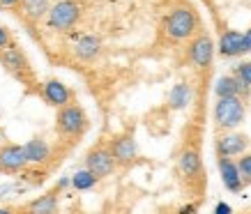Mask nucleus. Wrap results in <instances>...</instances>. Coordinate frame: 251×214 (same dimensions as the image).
I'll use <instances>...</instances> for the list:
<instances>
[{
  "label": "nucleus",
  "instance_id": "f257e3e1",
  "mask_svg": "<svg viewBox=\"0 0 251 214\" xmlns=\"http://www.w3.org/2000/svg\"><path fill=\"white\" fill-rule=\"evenodd\" d=\"M214 120L217 127L221 129H233L244 120V101L240 95H230V97H219L217 106H214Z\"/></svg>",
  "mask_w": 251,
  "mask_h": 214
},
{
  "label": "nucleus",
  "instance_id": "f03ea898",
  "mask_svg": "<svg viewBox=\"0 0 251 214\" xmlns=\"http://www.w3.org/2000/svg\"><path fill=\"white\" fill-rule=\"evenodd\" d=\"M78 14H81V7L74 0H60L58 5L49 9V25L55 28V30H67L76 23Z\"/></svg>",
  "mask_w": 251,
  "mask_h": 214
},
{
  "label": "nucleus",
  "instance_id": "7ed1b4c3",
  "mask_svg": "<svg viewBox=\"0 0 251 214\" xmlns=\"http://www.w3.org/2000/svg\"><path fill=\"white\" fill-rule=\"evenodd\" d=\"M196 28V16L187 7H177L166 21V32L171 39H187Z\"/></svg>",
  "mask_w": 251,
  "mask_h": 214
},
{
  "label": "nucleus",
  "instance_id": "20e7f679",
  "mask_svg": "<svg viewBox=\"0 0 251 214\" xmlns=\"http://www.w3.org/2000/svg\"><path fill=\"white\" fill-rule=\"evenodd\" d=\"M85 127V115L78 106H60L58 113V129L67 136H74Z\"/></svg>",
  "mask_w": 251,
  "mask_h": 214
},
{
  "label": "nucleus",
  "instance_id": "39448f33",
  "mask_svg": "<svg viewBox=\"0 0 251 214\" xmlns=\"http://www.w3.org/2000/svg\"><path fill=\"white\" fill-rule=\"evenodd\" d=\"M28 164L25 145H5L0 147V170L5 173H16Z\"/></svg>",
  "mask_w": 251,
  "mask_h": 214
},
{
  "label": "nucleus",
  "instance_id": "423d86ee",
  "mask_svg": "<svg viewBox=\"0 0 251 214\" xmlns=\"http://www.w3.org/2000/svg\"><path fill=\"white\" fill-rule=\"evenodd\" d=\"M85 164H88V168H90L97 177H104L113 170L115 157L111 150H106V147H97V150H92V152L88 154Z\"/></svg>",
  "mask_w": 251,
  "mask_h": 214
},
{
  "label": "nucleus",
  "instance_id": "0eeeda50",
  "mask_svg": "<svg viewBox=\"0 0 251 214\" xmlns=\"http://www.w3.org/2000/svg\"><path fill=\"white\" fill-rule=\"evenodd\" d=\"M189 55H191V62L198 65V67H207L212 62V55H214V44L212 39L207 35H201L191 42V48H189Z\"/></svg>",
  "mask_w": 251,
  "mask_h": 214
},
{
  "label": "nucleus",
  "instance_id": "6e6552de",
  "mask_svg": "<svg viewBox=\"0 0 251 214\" xmlns=\"http://www.w3.org/2000/svg\"><path fill=\"white\" fill-rule=\"evenodd\" d=\"M247 145H249V138L244 134H226V136L217 138V152H219V157L242 154Z\"/></svg>",
  "mask_w": 251,
  "mask_h": 214
},
{
  "label": "nucleus",
  "instance_id": "1a4fd4ad",
  "mask_svg": "<svg viewBox=\"0 0 251 214\" xmlns=\"http://www.w3.org/2000/svg\"><path fill=\"white\" fill-rule=\"evenodd\" d=\"M219 173H221V180H224V187L228 191H240L242 189V175H240V168L237 164L228 159V157H219Z\"/></svg>",
  "mask_w": 251,
  "mask_h": 214
},
{
  "label": "nucleus",
  "instance_id": "9d476101",
  "mask_svg": "<svg viewBox=\"0 0 251 214\" xmlns=\"http://www.w3.org/2000/svg\"><path fill=\"white\" fill-rule=\"evenodd\" d=\"M42 92H44V99L51 104V106H67V101H69V90H67V85H62L60 81H55V78H51V81H46L44 88H42Z\"/></svg>",
  "mask_w": 251,
  "mask_h": 214
},
{
  "label": "nucleus",
  "instance_id": "9b49d317",
  "mask_svg": "<svg viewBox=\"0 0 251 214\" xmlns=\"http://www.w3.org/2000/svg\"><path fill=\"white\" fill-rule=\"evenodd\" d=\"M219 53L226 55V58L244 53V35L242 32H237V30L224 32L219 39Z\"/></svg>",
  "mask_w": 251,
  "mask_h": 214
},
{
  "label": "nucleus",
  "instance_id": "f8f14e48",
  "mask_svg": "<svg viewBox=\"0 0 251 214\" xmlns=\"http://www.w3.org/2000/svg\"><path fill=\"white\" fill-rule=\"evenodd\" d=\"M217 97H230V95H249V85L240 76H221L214 85Z\"/></svg>",
  "mask_w": 251,
  "mask_h": 214
},
{
  "label": "nucleus",
  "instance_id": "ddd939ff",
  "mask_svg": "<svg viewBox=\"0 0 251 214\" xmlns=\"http://www.w3.org/2000/svg\"><path fill=\"white\" fill-rule=\"evenodd\" d=\"M99 48H101V42L95 35H85L76 42V55L81 60H92L99 55Z\"/></svg>",
  "mask_w": 251,
  "mask_h": 214
},
{
  "label": "nucleus",
  "instance_id": "4468645a",
  "mask_svg": "<svg viewBox=\"0 0 251 214\" xmlns=\"http://www.w3.org/2000/svg\"><path fill=\"white\" fill-rule=\"evenodd\" d=\"M111 152H113V157L118 161H131L136 157V143H134L131 136H122L113 143V150H111Z\"/></svg>",
  "mask_w": 251,
  "mask_h": 214
},
{
  "label": "nucleus",
  "instance_id": "2eb2a0df",
  "mask_svg": "<svg viewBox=\"0 0 251 214\" xmlns=\"http://www.w3.org/2000/svg\"><path fill=\"white\" fill-rule=\"evenodd\" d=\"M25 154H28V161L32 164H42L49 157V145H46L42 138H32L25 143Z\"/></svg>",
  "mask_w": 251,
  "mask_h": 214
},
{
  "label": "nucleus",
  "instance_id": "dca6fc26",
  "mask_svg": "<svg viewBox=\"0 0 251 214\" xmlns=\"http://www.w3.org/2000/svg\"><path fill=\"white\" fill-rule=\"evenodd\" d=\"M23 14L39 21L44 14H49V0H23Z\"/></svg>",
  "mask_w": 251,
  "mask_h": 214
},
{
  "label": "nucleus",
  "instance_id": "f3484780",
  "mask_svg": "<svg viewBox=\"0 0 251 214\" xmlns=\"http://www.w3.org/2000/svg\"><path fill=\"white\" fill-rule=\"evenodd\" d=\"M180 168H182L184 175H196L198 170H201V157H198V152L187 150L182 154V159H180Z\"/></svg>",
  "mask_w": 251,
  "mask_h": 214
},
{
  "label": "nucleus",
  "instance_id": "a211bd4d",
  "mask_svg": "<svg viewBox=\"0 0 251 214\" xmlns=\"http://www.w3.org/2000/svg\"><path fill=\"white\" fill-rule=\"evenodd\" d=\"M2 62L7 65V69H12V71H19V69H23V55L16 51V46H5V51H2Z\"/></svg>",
  "mask_w": 251,
  "mask_h": 214
},
{
  "label": "nucleus",
  "instance_id": "6ab92c4d",
  "mask_svg": "<svg viewBox=\"0 0 251 214\" xmlns=\"http://www.w3.org/2000/svg\"><path fill=\"white\" fill-rule=\"evenodd\" d=\"M55 207H58V203H55V196H53V193H46V196H39L37 200H32L30 205H28V210H30V212L46 214V212H53Z\"/></svg>",
  "mask_w": 251,
  "mask_h": 214
},
{
  "label": "nucleus",
  "instance_id": "aec40b11",
  "mask_svg": "<svg viewBox=\"0 0 251 214\" xmlns=\"http://www.w3.org/2000/svg\"><path fill=\"white\" fill-rule=\"evenodd\" d=\"M99 177L92 173L90 168L88 170H78L76 175L72 177V184H74V189H78V191H83V189H90V187H95V182H97Z\"/></svg>",
  "mask_w": 251,
  "mask_h": 214
},
{
  "label": "nucleus",
  "instance_id": "412c9836",
  "mask_svg": "<svg viewBox=\"0 0 251 214\" xmlns=\"http://www.w3.org/2000/svg\"><path fill=\"white\" fill-rule=\"evenodd\" d=\"M168 99H171V104H173L175 108H182L184 104L189 101V88H187L184 83H177L173 88V92H171V97H168Z\"/></svg>",
  "mask_w": 251,
  "mask_h": 214
},
{
  "label": "nucleus",
  "instance_id": "4be33fe9",
  "mask_svg": "<svg viewBox=\"0 0 251 214\" xmlns=\"http://www.w3.org/2000/svg\"><path fill=\"white\" fill-rule=\"evenodd\" d=\"M237 168H240V175L244 182H251V154H244L237 164Z\"/></svg>",
  "mask_w": 251,
  "mask_h": 214
},
{
  "label": "nucleus",
  "instance_id": "5701e85b",
  "mask_svg": "<svg viewBox=\"0 0 251 214\" xmlns=\"http://www.w3.org/2000/svg\"><path fill=\"white\" fill-rule=\"evenodd\" d=\"M235 76H240L244 83L251 88V62H242V65H237V67H235Z\"/></svg>",
  "mask_w": 251,
  "mask_h": 214
},
{
  "label": "nucleus",
  "instance_id": "b1692460",
  "mask_svg": "<svg viewBox=\"0 0 251 214\" xmlns=\"http://www.w3.org/2000/svg\"><path fill=\"white\" fill-rule=\"evenodd\" d=\"M9 44H12V39H9L7 28H2V25H0V48H5V46H9Z\"/></svg>",
  "mask_w": 251,
  "mask_h": 214
},
{
  "label": "nucleus",
  "instance_id": "393cba45",
  "mask_svg": "<svg viewBox=\"0 0 251 214\" xmlns=\"http://www.w3.org/2000/svg\"><path fill=\"white\" fill-rule=\"evenodd\" d=\"M251 51V28L244 32V53H249Z\"/></svg>",
  "mask_w": 251,
  "mask_h": 214
},
{
  "label": "nucleus",
  "instance_id": "a878e982",
  "mask_svg": "<svg viewBox=\"0 0 251 214\" xmlns=\"http://www.w3.org/2000/svg\"><path fill=\"white\" fill-rule=\"evenodd\" d=\"M214 212H217V214H228V212H230V207L226 205V203H219V205L214 207Z\"/></svg>",
  "mask_w": 251,
  "mask_h": 214
},
{
  "label": "nucleus",
  "instance_id": "bb28decb",
  "mask_svg": "<svg viewBox=\"0 0 251 214\" xmlns=\"http://www.w3.org/2000/svg\"><path fill=\"white\" fill-rule=\"evenodd\" d=\"M16 2H21V0H0V5H16Z\"/></svg>",
  "mask_w": 251,
  "mask_h": 214
}]
</instances>
